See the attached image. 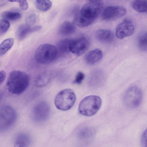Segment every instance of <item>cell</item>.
<instances>
[{"instance_id":"cb8c5ba5","label":"cell","mask_w":147,"mask_h":147,"mask_svg":"<svg viewBox=\"0 0 147 147\" xmlns=\"http://www.w3.org/2000/svg\"><path fill=\"white\" fill-rule=\"evenodd\" d=\"M10 23L7 20L3 19L0 22V34L1 35L5 33L10 27Z\"/></svg>"},{"instance_id":"d4e9b609","label":"cell","mask_w":147,"mask_h":147,"mask_svg":"<svg viewBox=\"0 0 147 147\" xmlns=\"http://www.w3.org/2000/svg\"><path fill=\"white\" fill-rule=\"evenodd\" d=\"M36 19V16L35 14L30 15L27 18L26 20V24L28 26H31L35 23Z\"/></svg>"},{"instance_id":"5bb4252c","label":"cell","mask_w":147,"mask_h":147,"mask_svg":"<svg viewBox=\"0 0 147 147\" xmlns=\"http://www.w3.org/2000/svg\"><path fill=\"white\" fill-rule=\"evenodd\" d=\"M102 57L101 51L98 49H96L87 53L85 56V59L87 63L92 65L99 61Z\"/></svg>"},{"instance_id":"9a60e30c","label":"cell","mask_w":147,"mask_h":147,"mask_svg":"<svg viewBox=\"0 0 147 147\" xmlns=\"http://www.w3.org/2000/svg\"><path fill=\"white\" fill-rule=\"evenodd\" d=\"M76 27L72 22L65 21L60 26L59 29V33L61 35L67 36L74 33L76 30Z\"/></svg>"},{"instance_id":"603a6c76","label":"cell","mask_w":147,"mask_h":147,"mask_svg":"<svg viewBox=\"0 0 147 147\" xmlns=\"http://www.w3.org/2000/svg\"><path fill=\"white\" fill-rule=\"evenodd\" d=\"M21 15L18 12L5 11L1 14V16L4 19L11 21L16 20L21 17Z\"/></svg>"},{"instance_id":"52a82bcc","label":"cell","mask_w":147,"mask_h":147,"mask_svg":"<svg viewBox=\"0 0 147 147\" xmlns=\"http://www.w3.org/2000/svg\"><path fill=\"white\" fill-rule=\"evenodd\" d=\"M16 111L11 107L5 106L0 111V129L3 131L10 128L14 123L16 119Z\"/></svg>"},{"instance_id":"7402d4cb","label":"cell","mask_w":147,"mask_h":147,"mask_svg":"<svg viewBox=\"0 0 147 147\" xmlns=\"http://www.w3.org/2000/svg\"><path fill=\"white\" fill-rule=\"evenodd\" d=\"M71 40L68 39H62L57 44V48L61 53H66L69 51V45Z\"/></svg>"},{"instance_id":"2e32d148","label":"cell","mask_w":147,"mask_h":147,"mask_svg":"<svg viewBox=\"0 0 147 147\" xmlns=\"http://www.w3.org/2000/svg\"><path fill=\"white\" fill-rule=\"evenodd\" d=\"M31 142V139L26 134L21 133L17 136L15 142L16 147L28 146Z\"/></svg>"},{"instance_id":"6da1fadb","label":"cell","mask_w":147,"mask_h":147,"mask_svg":"<svg viewBox=\"0 0 147 147\" xmlns=\"http://www.w3.org/2000/svg\"><path fill=\"white\" fill-rule=\"evenodd\" d=\"M29 82V77L26 73L19 70H13L9 75L6 85L10 93L19 94L26 90Z\"/></svg>"},{"instance_id":"8992f818","label":"cell","mask_w":147,"mask_h":147,"mask_svg":"<svg viewBox=\"0 0 147 147\" xmlns=\"http://www.w3.org/2000/svg\"><path fill=\"white\" fill-rule=\"evenodd\" d=\"M142 91L138 87L135 86L128 88L123 96L125 104L130 109H134L138 107L142 102Z\"/></svg>"},{"instance_id":"ba28073f","label":"cell","mask_w":147,"mask_h":147,"mask_svg":"<svg viewBox=\"0 0 147 147\" xmlns=\"http://www.w3.org/2000/svg\"><path fill=\"white\" fill-rule=\"evenodd\" d=\"M50 108L47 103L44 101L36 104L32 110V117L37 122L45 121L48 118L50 113Z\"/></svg>"},{"instance_id":"ffe728a7","label":"cell","mask_w":147,"mask_h":147,"mask_svg":"<svg viewBox=\"0 0 147 147\" xmlns=\"http://www.w3.org/2000/svg\"><path fill=\"white\" fill-rule=\"evenodd\" d=\"M51 79L50 76L46 73H43L39 76L35 81V85L38 87H43L46 85Z\"/></svg>"},{"instance_id":"d6986e66","label":"cell","mask_w":147,"mask_h":147,"mask_svg":"<svg viewBox=\"0 0 147 147\" xmlns=\"http://www.w3.org/2000/svg\"><path fill=\"white\" fill-rule=\"evenodd\" d=\"M14 40L13 38H10L4 40L0 45V55L5 54L12 46Z\"/></svg>"},{"instance_id":"4fadbf2b","label":"cell","mask_w":147,"mask_h":147,"mask_svg":"<svg viewBox=\"0 0 147 147\" xmlns=\"http://www.w3.org/2000/svg\"><path fill=\"white\" fill-rule=\"evenodd\" d=\"M95 35L98 40L104 43L111 42L114 38L113 32L109 30L98 29L96 31Z\"/></svg>"},{"instance_id":"5b68a950","label":"cell","mask_w":147,"mask_h":147,"mask_svg":"<svg viewBox=\"0 0 147 147\" xmlns=\"http://www.w3.org/2000/svg\"><path fill=\"white\" fill-rule=\"evenodd\" d=\"M76 100V95L73 91L70 89H66L61 90L57 94L54 102L57 109L65 111L72 107Z\"/></svg>"},{"instance_id":"e0dca14e","label":"cell","mask_w":147,"mask_h":147,"mask_svg":"<svg viewBox=\"0 0 147 147\" xmlns=\"http://www.w3.org/2000/svg\"><path fill=\"white\" fill-rule=\"evenodd\" d=\"M132 6L138 12H147V0H134L132 3Z\"/></svg>"},{"instance_id":"8fae6325","label":"cell","mask_w":147,"mask_h":147,"mask_svg":"<svg viewBox=\"0 0 147 147\" xmlns=\"http://www.w3.org/2000/svg\"><path fill=\"white\" fill-rule=\"evenodd\" d=\"M134 30V26L131 22L128 20H125L117 26L116 35L118 38L122 39L131 35Z\"/></svg>"},{"instance_id":"ac0fdd59","label":"cell","mask_w":147,"mask_h":147,"mask_svg":"<svg viewBox=\"0 0 147 147\" xmlns=\"http://www.w3.org/2000/svg\"><path fill=\"white\" fill-rule=\"evenodd\" d=\"M35 6L38 10L46 11L51 7L52 3L50 0H35Z\"/></svg>"},{"instance_id":"30bf717a","label":"cell","mask_w":147,"mask_h":147,"mask_svg":"<svg viewBox=\"0 0 147 147\" xmlns=\"http://www.w3.org/2000/svg\"><path fill=\"white\" fill-rule=\"evenodd\" d=\"M89 45L88 40L85 37L71 40L69 45V51L78 55H80L88 49Z\"/></svg>"},{"instance_id":"f546056e","label":"cell","mask_w":147,"mask_h":147,"mask_svg":"<svg viewBox=\"0 0 147 147\" xmlns=\"http://www.w3.org/2000/svg\"><path fill=\"white\" fill-rule=\"evenodd\" d=\"M90 1H100L101 0H88Z\"/></svg>"},{"instance_id":"44dd1931","label":"cell","mask_w":147,"mask_h":147,"mask_svg":"<svg viewBox=\"0 0 147 147\" xmlns=\"http://www.w3.org/2000/svg\"><path fill=\"white\" fill-rule=\"evenodd\" d=\"M137 42L138 47L141 51L147 52V32L143 33L139 36Z\"/></svg>"},{"instance_id":"484cf974","label":"cell","mask_w":147,"mask_h":147,"mask_svg":"<svg viewBox=\"0 0 147 147\" xmlns=\"http://www.w3.org/2000/svg\"><path fill=\"white\" fill-rule=\"evenodd\" d=\"M84 77V74L81 72H78L76 75L74 82L76 84H80Z\"/></svg>"},{"instance_id":"277c9868","label":"cell","mask_w":147,"mask_h":147,"mask_svg":"<svg viewBox=\"0 0 147 147\" xmlns=\"http://www.w3.org/2000/svg\"><path fill=\"white\" fill-rule=\"evenodd\" d=\"M103 7L100 1H90L83 5L79 15L90 25L94 23Z\"/></svg>"},{"instance_id":"3957f363","label":"cell","mask_w":147,"mask_h":147,"mask_svg":"<svg viewBox=\"0 0 147 147\" xmlns=\"http://www.w3.org/2000/svg\"><path fill=\"white\" fill-rule=\"evenodd\" d=\"M57 48L55 46L49 44L42 45L36 49L35 58L39 63L47 64L53 62L56 58Z\"/></svg>"},{"instance_id":"7a4b0ae2","label":"cell","mask_w":147,"mask_h":147,"mask_svg":"<svg viewBox=\"0 0 147 147\" xmlns=\"http://www.w3.org/2000/svg\"><path fill=\"white\" fill-rule=\"evenodd\" d=\"M101 105L100 98L96 95H90L84 98L80 102L78 111L82 115L90 116L95 114Z\"/></svg>"},{"instance_id":"9c48e42d","label":"cell","mask_w":147,"mask_h":147,"mask_svg":"<svg viewBox=\"0 0 147 147\" xmlns=\"http://www.w3.org/2000/svg\"><path fill=\"white\" fill-rule=\"evenodd\" d=\"M126 13V9L123 6H112L107 7L103 10L102 18L105 20H112L119 19Z\"/></svg>"},{"instance_id":"83f0119b","label":"cell","mask_w":147,"mask_h":147,"mask_svg":"<svg viewBox=\"0 0 147 147\" xmlns=\"http://www.w3.org/2000/svg\"><path fill=\"white\" fill-rule=\"evenodd\" d=\"M5 72L3 70L0 71V84H1L4 81L6 77Z\"/></svg>"},{"instance_id":"4316f807","label":"cell","mask_w":147,"mask_h":147,"mask_svg":"<svg viewBox=\"0 0 147 147\" xmlns=\"http://www.w3.org/2000/svg\"><path fill=\"white\" fill-rule=\"evenodd\" d=\"M141 140L142 146L147 147V128L143 132Z\"/></svg>"},{"instance_id":"7c38bea8","label":"cell","mask_w":147,"mask_h":147,"mask_svg":"<svg viewBox=\"0 0 147 147\" xmlns=\"http://www.w3.org/2000/svg\"><path fill=\"white\" fill-rule=\"evenodd\" d=\"M41 26H40L31 27L26 24L22 25L17 29V37L19 40H23L28 34L38 31L41 29Z\"/></svg>"},{"instance_id":"f1b7e54d","label":"cell","mask_w":147,"mask_h":147,"mask_svg":"<svg viewBox=\"0 0 147 147\" xmlns=\"http://www.w3.org/2000/svg\"><path fill=\"white\" fill-rule=\"evenodd\" d=\"M11 2H17L19 3L20 5L26 2H27V0H7Z\"/></svg>"}]
</instances>
